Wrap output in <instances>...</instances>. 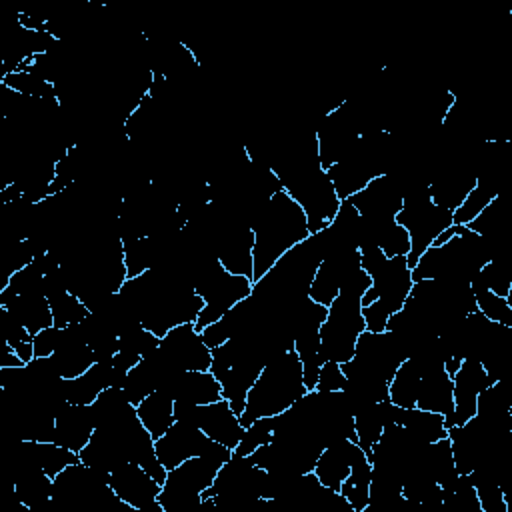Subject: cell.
Here are the masks:
<instances>
[{
	"label": "cell",
	"instance_id": "cell-1",
	"mask_svg": "<svg viewBox=\"0 0 512 512\" xmlns=\"http://www.w3.org/2000/svg\"><path fill=\"white\" fill-rule=\"evenodd\" d=\"M250 228L254 232L252 282L260 280L290 248L310 236L304 210L286 190H278L258 208Z\"/></svg>",
	"mask_w": 512,
	"mask_h": 512
},
{
	"label": "cell",
	"instance_id": "cell-2",
	"mask_svg": "<svg viewBox=\"0 0 512 512\" xmlns=\"http://www.w3.org/2000/svg\"><path fill=\"white\" fill-rule=\"evenodd\" d=\"M492 260L490 244L484 236L464 224H452L442 230L412 268V280H452L466 282Z\"/></svg>",
	"mask_w": 512,
	"mask_h": 512
},
{
	"label": "cell",
	"instance_id": "cell-3",
	"mask_svg": "<svg viewBox=\"0 0 512 512\" xmlns=\"http://www.w3.org/2000/svg\"><path fill=\"white\" fill-rule=\"evenodd\" d=\"M308 388L302 378V364L294 350H286L272 358L246 396V408L240 414V424L248 426L258 418L276 416L300 400Z\"/></svg>",
	"mask_w": 512,
	"mask_h": 512
},
{
	"label": "cell",
	"instance_id": "cell-4",
	"mask_svg": "<svg viewBox=\"0 0 512 512\" xmlns=\"http://www.w3.org/2000/svg\"><path fill=\"white\" fill-rule=\"evenodd\" d=\"M368 286L370 276L360 268L328 304L326 320L320 326V340L326 360L342 364L352 358L356 340L366 330L360 300Z\"/></svg>",
	"mask_w": 512,
	"mask_h": 512
},
{
	"label": "cell",
	"instance_id": "cell-5",
	"mask_svg": "<svg viewBox=\"0 0 512 512\" xmlns=\"http://www.w3.org/2000/svg\"><path fill=\"white\" fill-rule=\"evenodd\" d=\"M124 504L108 482V474L84 462L66 466L52 480V508L56 512H118Z\"/></svg>",
	"mask_w": 512,
	"mask_h": 512
},
{
	"label": "cell",
	"instance_id": "cell-6",
	"mask_svg": "<svg viewBox=\"0 0 512 512\" xmlns=\"http://www.w3.org/2000/svg\"><path fill=\"white\" fill-rule=\"evenodd\" d=\"M370 276V286L362 294V316L368 332H384L388 318L398 312L414 284L406 256H392Z\"/></svg>",
	"mask_w": 512,
	"mask_h": 512
},
{
	"label": "cell",
	"instance_id": "cell-7",
	"mask_svg": "<svg viewBox=\"0 0 512 512\" xmlns=\"http://www.w3.org/2000/svg\"><path fill=\"white\" fill-rule=\"evenodd\" d=\"M410 236L406 264L412 270L422 252L432 246L436 236L452 226V210L432 202L428 182H416L404 190L402 208L394 218Z\"/></svg>",
	"mask_w": 512,
	"mask_h": 512
},
{
	"label": "cell",
	"instance_id": "cell-8",
	"mask_svg": "<svg viewBox=\"0 0 512 512\" xmlns=\"http://www.w3.org/2000/svg\"><path fill=\"white\" fill-rule=\"evenodd\" d=\"M230 454L232 452L194 456L170 468L158 494L164 512H196L202 506V492L212 486L220 466Z\"/></svg>",
	"mask_w": 512,
	"mask_h": 512
},
{
	"label": "cell",
	"instance_id": "cell-9",
	"mask_svg": "<svg viewBox=\"0 0 512 512\" xmlns=\"http://www.w3.org/2000/svg\"><path fill=\"white\" fill-rule=\"evenodd\" d=\"M252 280L228 272L218 258L206 262L194 278V290L204 300V308L198 314L194 328L202 332L208 324L222 318L234 304L250 296Z\"/></svg>",
	"mask_w": 512,
	"mask_h": 512
},
{
	"label": "cell",
	"instance_id": "cell-10",
	"mask_svg": "<svg viewBox=\"0 0 512 512\" xmlns=\"http://www.w3.org/2000/svg\"><path fill=\"white\" fill-rule=\"evenodd\" d=\"M174 416L180 422L200 428L214 442L234 450L242 438L244 426L238 414L230 408L228 400H218L210 404H182L174 402Z\"/></svg>",
	"mask_w": 512,
	"mask_h": 512
},
{
	"label": "cell",
	"instance_id": "cell-11",
	"mask_svg": "<svg viewBox=\"0 0 512 512\" xmlns=\"http://www.w3.org/2000/svg\"><path fill=\"white\" fill-rule=\"evenodd\" d=\"M154 450L160 464L170 470L180 462L194 458V456H208V454H228L230 448L214 442L208 438L200 428L176 420L158 440H154Z\"/></svg>",
	"mask_w": 512,
	"mask_h": 512
},
{
	"label": "cell",
	"instance_id": "cell-12",
	"mask_svg": "<svg viewBox=\"0 0 512 512\" xmlns=\"http://www.w3.org/2000/svg\"><path fill=\"white\" fill-rule=\"evenodd\" d=\"M156 352L172 372L210 370L212 364V350L194 328V322H186L168 330L160 338Z\"/></svg>",
	"mask_w": 512,
	"mask_h": 512
},
{
	"label": "cell",
	"instance_id": "cell-13",
	"mask_svg": "<svg viewBox=\"0 0 512 512\" xmlns=\"http://www.w3.org/2000/svg\"><path fill=\"white\" fill-rule=\"evenodd\" d=\"M116 496L138 512H164L158 502L162 484L134 462H122L108 474Z\"/></svg>",
	"mask_w": 512,
	"mask_h": 512
},
{
	"label": "cell",
	"instance_id": "cell-14",
	"mask_svg": "<svg viewBox=\"0 0 512 512\" xmlns=\"http://www.w3.org/2000/svg\"><path fill=\"white\" fill-rule=\"evenodd\" d=\"M404 190L394 174H384L370 180L362 190L346 198L362 216L364 222H390L402 208Z\"/></svg>",
	"mask_w": 512,
	"mask_h": 512
},
{
	"label": "cell",
	"instance_id": "cell-15",
	"mask_svg": "<svg viewBox=\"0 0 512 512\" xmlns=\"http://www.w3.org/2000/svg\"><path fill=\"white\" fill-rule=\"evenodd\" d=\"M360 270V252L358 250H338L330 252L316 268L308 296L318 304L328 306L340 288Z\"/></svg>",
	"mask_w": 512,
	"mask_h": 512
},
{
	"label": "cell",
	"instance_id": "cell-16",
	"mask_svg": "<svg viewBox=\"0 0 512 512\" xmlns=\"http://www.w3.org/2000/svg\"><path fill=\"white\" fill-rule=\"evenodd\" d=\"M12 490L16 502L30 512L52 506V478L20 448H16V478Z\"/></svg>",
	"mask_w": 512,
	"mask_h": 512
},
{
	"label": "cell",
	"instance_id": "cell-17",
	"mask_svg": "<svg viewBox=\"0 0 512 512\" xmlns=\"http://www.w3.org/2000/svg\"><path fill=\"white\" fill-rule=\"evenodd\" d=\"M254 232L248 222L234 220L222 232L216 244L218 262L236 276L252 280L254 274Z\"/></svg>",
	"mask_w": 512,
	"mask_h": 512
},
{
	"label": "cell",
	"instance_id": "cell-18",
	"mask_svg": "<svg viewBox=\"0 0 512 512\" xmlns=\"http://www.w3.org/2000/svg\"><path fill=\"white\" fill-rule=\"evenodd\" d=\"M488 374L478 360H462L460 368L452 374V396H454V414L450 426H462L476 416V398L490 386Z\"/></svg>",
	"mask_w": 512,
	"mask_h": 512
},
{
	"label": "cell",
	"instance_id": "cell-19",
	"mask_svg": "<svg viewBox=\"0 0 512 512\" xmlns=\"http://www.w3.org/2000/svg\"><path fill=\"white\" fill-rule=\"evenodd\" d=\"M158 390L166 392L174 402L210 404L222 400L220 382L210 370H184L164 380Z\"/></svg>",
	"mask_w": 512,
	"mask_h": 512
},
{
	"label": "cell",
	"instance_id": "cell-20",
	"mask_svg": "<svg viewBox=\"0 0 512 512\" xmlns=\"http://www.w3.org/2000/svg\"><path fill=\"white\" fill-rule=\"evenodd\" d=\"M474 184H476V168H472V162L468 166H462V164L446 166L444 170L428 178V190H430L432 202L452 212L464 202V198L474 188Z\"/></svg>",
	"mask_w": 512,
	"mask_h": 512
},
{
	"label": "cell",
	"instance_id": "cell-21",
	"mask_svg": "<svg viewBox=\"0 0 512 512\" xmlns=\"http://www.w3.org/2000/svg\"><path fill=\"white\" fill-rule=\"evenodd\" d=\"M94 432V420L90 414V406L82 404H66L54 418V434L52 442L80 452Z\"/></svg>",
	"mask_w": 512,
	"mask_h": 512
},
{
	"label": "cell",
	"instance_id": "cell-22",
	"mask_svg": "<svg viewBox=\"0 0 512 512\" xmlns=\"http://www.w3.org/2000/svg\"><path fill=\"white\" fill-rule=\"evenodd\" d=\"M360 450H362V448H360L354 440H348V438L338 440V442L326 446V448L320 452V456H318V460H316L312 472L318 476V480H320L326 488L338 492L340 486H342V482L348 478L350 468H352V462H354V458L358 456Z\"/></svg>",
	"mask_w": 512,
	"mask_h": 512
},
{
	"label": "cell",
	"instance_id": "cell-23",
	"mask_svg": "<svg viewBox=\"0 0 512 512\" xmlns=\"http://www.w3.org/2000/svg\"><path fill=\"white\" fill-rule=\"evenodd\" d=\"M0 306L20 320L32 336L40 330L54 326L52 310L44 294H14L8 288L0 290Z\"/></svg>",
	"mask_w": 512,
	"mask_h": 512
},
{
	"label": "cell",
	"instance_id": "cell-24",
	"mask_svg": "<svg viewBox=\"0 0 512 512\" xmlns=\"http://www.w3.org/2000/svg\"><path fill=\"white\" fill-rule=\"evenodd\" d=\"M392 420L398 422L400 426H404L418 442H424V444H430V442H436V440L448 436L446 420L438 412H428V410H422L416 406L414 408L394 406Z\"/></svg>",
	"mask_w": 512,
	"mask_h": 512
},
{
	"label": "cell",
	"instance_id": "cell-25",
	"mask_svg": "<svg viewBox=\"0 0 512 512\" xmlns=\"http://www.w3.org/2000/svg\"><path fill=\"white\" fill-rule=\"evenodd\" d=\"M392 414H394V404L390 400L368 404L354 414L356 444L364 450L366 456H370L372 446L378 442L384 426L388 422H394Z\"/></svg>",
	"mask_w": 512,
	"mask_h": 512
},
{
	"label": "cell",
	"instance_id": "cell-26",
	"mask_svg": "<svg viewBox=\"0 0 512 512\" xmlns=\"http://www.w3.org/2000/svg\"><path fill=\"white\" fill-rule=\"evenodd\" d=\"M136 414L154 440H158L176 422L174 400L162 390H154L152 394H148L136 406Z\"/></svg>",
	"mask_w": 512,
	"mask_h": 512
},
{
	"label": "cell",
	"instance_id": "cell-27",
	"mask_svg": "<svg viewBox=\"0 0 512 512\" xmlns=\"http://www.w3.org/2000/svg\"><path fill=\"white\" fill-rule=\"evenodd\" d=\"M294 352L298 354V360L302 364L304 386L308 390H314L318 372H320L322 364L326 362V356L322 350V340H320V330L312 328V330L298 332L294 336Z\"/></svg>",
	"mask_w": 512,
	"mask_h": 512
},
{
	"label": "cell",
	"instance_id": "cell-28",
	"mask_svg": "<svg viewBox=\"0 0 512 512\" xmlns=\"http://www.w3.org/2000/svg\"><path fill=\"white\" fill-rule=\"evenodd\" d=\"M370 478H372V464L364 450L358 452V456L352 462L348 478L340 486L342 498L352 506L354 512H364L370 498Z\"/></svg>",
	"mask_w": 512,
	"mask_h": 512
},
{
	"label": "cell",
	"instance_id": "cell-29",
	"mask_svg": "<svg viewBox=\"0 0 512 512\" xmlns=\"http://www.w3.org/2000/svg\"><path fill=\"white\" fill-rule=\"evenodd\" d=\"M22 448L38 462V466L54 480L56 474H60L66 466L78 464L80 454L72 452L56 442H38V440H20Z\"/></svg>",
	"mask_w": 512,
	"mask_h": 512
},
{
	"label": "cell",
	"instance_id": "cell-30",
	"mask_svg": "<svg viewBox=\"0 0 512 512\" xmlns=\"http://www.w3.org/2000/svg\"><path fill=\"white\" fill-rule=\"evenodd\" d=\"M420 388V368L412 358H406L388 382V400L398 408H414Z\"/></svg>",
	"mask_w": 512,
	"mask_h": 512
},
{
	"label": "cell",
	"instance_id": "cell-31",
	"mask_svg": "<svg viewBox=\"0 0 512 512\" xmlns=\"http://www.w3.org/2000/svg\"><path fill=\"white\" fill-rule=\"evenodd\" d=\"M472 290H488L498 296H508L512 288V266L508 260L492 258L488 260L470 280Z\"/></svg>",
	"mask_w": 512,
	"mask_h": 512
},
{
	"label": "cell",
	"instance_id": "cell-32",
	"mask_svg": "<svg viewBox=\"0 0 512 512\" xmlns=\"http://www.w3.org/2000/svg\"><path fill=\"white\" fill-rule=\"evenodd\" d=\"M0 84L8 86L10 90H14V92H18V94H24V96H28V98H34V100L58 98L54 84H50V82L38 78V76L32 74V72H26V70H16V72H10V74L0 76Z\"/></svg>",
	"mask_w": 512,
	"mask_h": 512
},
{
	"label": "cell",
	"instance_id": "cell-33",
	"mask_svg": "<svg viewBox=\"0 0 512 512\" xmlns=\"http://www.w3.org/2000/svg\"><path fill=\"white\" fill-rule=\"evenodd\" d=\"M472 292H474L476 308L482 316H486L496 324L512 328V306L504 296H498L488 290H472Z\"/></svg>",
	"mask_w": 512,
	"mask_h": 512
},
{
	"label": "cell",
	"instance_id": "cell-34",
	"mask_svg": "<svg viewBox=\"0 0 512 512\" xmlns=\"http://www.w3.org/2000/svg\"><path fill=\"white\" fill-rule=\"evenodd\" d=\"M118 344H120L122 352H130V354H136L142 358L160 344V338L154 332H150L148 328H144L142 322H138V324L126 328L118 336Z\"/></svg>",
	"mask_w": 512,
	"mask_h": 512
},
{
	"label": "cell",
	"instance_id": "cell-35",
	"mask_svg": "<svg viewBox=\"0 0 512 512\" xmlns=\"http://www.w3.org/2000/svg\"><path fill=\"white\" fill-rule=\"evenodd\" d=\"M270 440H272V416L258 418L252 424L244 426L242 438L232 452L240 456H250L256 448H260L262 444H268Z\"/></svg>",
	"mask_w": 512,
	"mask_h": 512
},
{
	"label": "cell",
	"instance_id": "cell-36",
	"mask_svg": "<svg viewBox=\"0 0 512 512\" xmlns=\"http://www.w3.org/2000/svg\"><path fill=\"white\" fill-rule=\"evenodd\" d=\"M346 386V376L342 372V366L340 362H334V360H326L318 372V380H316V386L314 390L318 392H338V390H344Z\"/></svg>",
	"mask_w": 512,
	"mask_h": 512
},
{
	"label": "cell",
	"instance_id": "cell-37",
	"mask_svg": "<svg viewBox=\"0 0 512 512\" xmlns=\"http://www.w3.org/2000/svg\"><path fill=\"white\" fill-rule=\"evenodd\" d=\"M60 340H62V328L50 326V328L40 330V332L32 338L34 356H36V358H46V356H50V354L60 346Z\"/></svg>",
	"mask_w": 512,
	"mask_h": 512
},
{
	"label": "cell",
	"instance_id": "cell-38",
	"mask_svg": "<svg viewBox=\"0 0 512 512\" xmlns=\"http://www.w3.org/2000/svg\"><path fill=\"white\" fill-rule=\"evenodd\" d=\"M24 362L18 358L16 350L4 340L2 344V352H0V368H14V366H22Z\"/></svg>",
	"mask_w": 512,
	"mask_h": 512
}]
</instances>
